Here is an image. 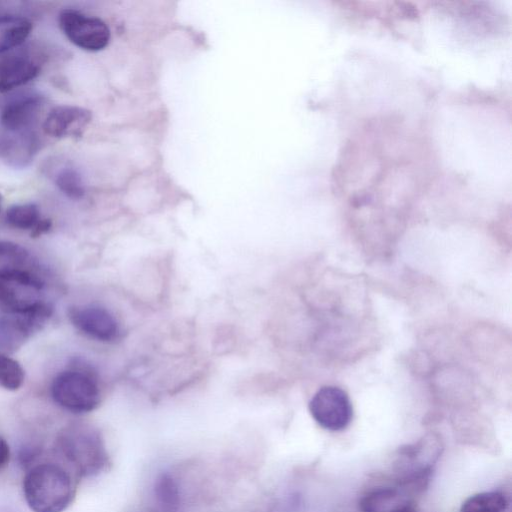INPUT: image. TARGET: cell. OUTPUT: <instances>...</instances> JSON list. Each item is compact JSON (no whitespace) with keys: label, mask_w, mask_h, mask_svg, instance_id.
<instances>
[{"label":"cell","mask_w":512,"mask_h":512,"mask_svg":"<svg viewBox=\"0 0 512 512\" xmlns=\"http://www.w3.org/2000/svg\"><path fill=\"white\" fill-rule=\"evenodd\" d=\"M56 448L80 477L96 476L111 464L102 433L90 423L64 426L57 434Z\"/></svg>","instance_id":"6da1fadb"},{"label":"cell","mask_w":512,"mask_h":512,"mask_svg":"<svg viewBox=\"0 0 512 512\" xmlns=\"http://www.w3.org/2000/svg\"><path fill=\"white\" fill-rule=\"evenodd\" d=\"M22 488L24 499L33 512H63L75 495L70 473L55 463L32 467L23 479Z\"/></svg>","instance_id":"7a4b0ae2"},{"label":"cell","mask_w":512,"mask_h":512,"mask_svg":"<svg viewBox=\"0 0 512 512\" xmlns=\"http://www.w3.org/2000/svg\"><path fill=\"white\" fill-rule=\"evenodd\" d=\"M53 400L73 413H88L101 402L96 373L88 366H77L59 373L51 386Z\"/></svg>","instance_id":"3957f363"},{"label":"cell","mask_w":512,"mask_h":512,"mask_svg":"<svg viewBox=\"0 0 512 512\" xmlns=\"http://www.w3.org/2000/svg\"><path fill=\"white\" fill-rule=\"evenodd\" d=\"M59 25L74 45L86 51L103 50L111 39L110 29L103 20L77 10H62L59 15Z\"/></svg>","instance_id":"277c9868"},{"label":"cell","mask_w":512,"mask_h":512,"mask_svg":"<svg viewBox=\"0 0 512 512\" xmlns=\"http://www.w3.org/2000/svg\"><path fill=\"white\" fill-rule=\"evenodd\" d=\"M0 278L42 290L43 270L37 259L23 246L0 241Z\"/></svg>","instance_id":"5b68a950"},{"label":"cell","mask_w":512,"mask_h":512,"mask_svg":"<svg viewBox=\"0 0 512 512\" xmlns=\"http://www.w3.org/2000/svg\"><path fill=\"white\" fill-rule=\"evenodd\" d=\"M313 419L324 429L341 431L351 422L353 408L347 393L336 386H323L309 402Z\"/></svg>","instance_id":"8992f818"},{"label":"cell","mask_w":512,"mask_h":512,"mask_svg":"<svg viewBox=\"0 0 512 512\" xmlns=\"http://www.w3.org/2000/svg\"><path fill=\"white\" fill-rule=\"evenodd\" d=\"M52 314V307L42 302L23 314L0 316V353H12L39 330Z\"/></svg>","instance_id":"52a82bcc"},{"label":"cell","mask_w":512,"mask_h":512,"mask_svg":"<svg viewBox=\"0 0 512 512\" xmlns=\"http://www.w3.org/2000/svg\"><path fill=\"white\" fill-rule=\"evenodd\" d=\"M68 315L73 326L92 339L111 343L120 338L121 328L118 321L102 306H73Z\"/></svg>","instance_id":"ba28073f"},{"label":"cell","mask_w":512,"mask_h":512,"mask_svg":"<svg viewBox=\"0 0 512 512\" xmlns=\"http://www.w3.org/2000/svg\"><path fill=\"white\" fill-rule=\"evenodd\" d=\"M40 148L36 128L0 130V158L13 168L27 167Z\"/></svg>","instance_id":"9c48e42d"},{"label":"cell","mask_w":512,"mask_h":512,"mask_svg":"<svg viewBox=\"0 0 512 512\" xmlns=\"http://www.w3.org/2000/svg\"><path fill=\"white\" fill-rule=\"evenodd\" d=\"M43 97L35 93L11 96L0 107V128L18 130L36 128Z\"/></svg>","instance_id":"30bf717a"},{"label":"cell","mask_w":512,"mask_h":512,"mask_svg":"<svg viewBox=\"0 0 512 512\" xmlns=\"http://www.w3.org/2000/svg\"><path fill=\"white\" fill-rule=\"evenodd\" d=\"M92 118L91 112L85 108L61 105L50 110L43 122L46 134L55 138L80 136Z\"/></svg>","instance_id":"8fae6325"},{"label":"cell","mask_w":512,"mask_h":512,"mask_svg":"<svg viewBox=\"0 0 512 512\" xmlns=\"http://www.w3.org/2000/svg\"><path fill=\"white\" fill-rule=\"evenodd\" d=\"M40 72L30 56L15 53L0 58V92L6 93L30 82Z\"/></svg>","instance_id":"7c38bea8"},{"label":"cell","mask_w":512,"mask_h":512,"mask_svg":"<svg viewBox=\"0 0 512 512\" xmlns=\"http://www.w3.org/2000/svg\"><path fill=\"white\" fill-rule=\"evenodd\" d=\"M359 507L362 512H416L412 500L394 487H378L364 495Z\"/></svg>","instance_id":"4fadbf2b"},{"label":"cell","mask_w":512,"mask_h":512,"mask_svg":"<svg viewBox=\"0 0 512 512\" xmlns=\"http://www.w3.org/2000/svg\"><path fill=\"white\" fill-rule=\"evenodd\" d=\"M40 290L0 278V311L6 314L26 313L43 301Z\"/></svg>","instance_id":"5bb4252c"},{"label":"cell","mask_w":512,"mask_h":512,"mask_svg":"<svg viewBox=\"0 0 512 512\" xmlns=\"http://www.w3.org/2000/svg\"><path fill=\"white\" fill-rule=\"evenodd\" d=\"M32 29L31 22L21 16H0V53L22 44Z\"/></svg>","instance_id":"9a60e30c"},{"label":"cell","mask_w":512,"mask_h":512,"mask_svg":"<svg viewBox=\"0 0 512 512\" xmlns=\"http://www.w3.org/2000/svg\"><path fill=\"white\" fill-rule=\"evenodd\" d=\"M57 188L68 198L81 199L85 194V184L80 172L70 164H61L52 172Z\"/></svg>","instance_id":"2e32d148"},{"label":"cell","mask_w":512,"mask_h":512,"mask_svg":"<svg viewBox=\"0 0 512 512\" xmlns=\"http://www.w3.org/2000/svg\"><path fill=\"white\" fill-rule=\"evenodd\" d=\"M509 502L499 491H489L468 497L461 505L460 512H507Z\"/></svg>","instance_id":"e0dca14e"},{"label":"cell","mask_w":512,"mask_h":512,"mask_svg":"<svg viewBox=\"0 0 512 512\" xmlns=\"http://www.w3.org/2000/svg\"><path fill=\"white\" fill-rule=\"evenodd\" d=\"M159 506L166 512H176L180 505V490L174 477L168 472L160 473L153 486Z\"/></svg>","instance_id":"ac0fdd59"},{"label":"cell","mask_w":512,"mask_h":512,"mask_svg":"<svg viewBox=\"0 0 512 512\" xmlns=\"http://www.w3.org/2000/svg\"><path fill=\"white\" fill-rule=\"evenodd\" d=\"M5 219L9 226L31 232L42 220L38 206L33 203L12 205L7 210Z\"/></svg>","instance_id":"d6986e66"},{"label":"cell","mask_w":512,"mask_h":512,"mask_svg":"<svg viewBox=\"0 0 512 512\" xmlns=\"http://www.w3.org/2000/svg\"><path fill=\"white\" fill-rule=\"evenodd\" d=\"M24 370L13 358L0 353V387L15 391L24 382Z\"/></svg>","instance_id":"ffe728a7"},{"label":"cell","mask_w":512,"mask_h":512,"mask_svg":"<svg viewBox=\"0 0 512 512\" xmlns=\"http://www.w3.org/2000/svg\"><path fill=\"white\" fill-rule=\"evenodd\" d=\"M10 459V448L5 439L0 437V470L8 463Z\"/></svg>","instance_id":"44dd1931"},{"label":"cell","mask_w":512,"mask_h":512,"mask_svg":"<svg viewBox=\"0 0 512 512\" xmlns=\"http://www.w3.org/2000/svg\"><path fill=\"white\" fill-rule=\"evenodd\" d=\"M51 227V221L49 219H42L37 227L31 232L33 237H38L43 233H46Z\"/></svg>","instance_id":"7402d4cb"},{"label":"cell","mask_w":512,"mask_h":512,"mask_svg":"<svg viewBox=\"0 0 512 512\" xmlns=\"http://www.w3.org/2000/svg\"><path fill=\"white\" fill-rule=\"evenodd\" d=\"M1 206H2V196L0 194V210H1Z\"/></svg>","instance_id":"603a6c76"}]
</instances>
